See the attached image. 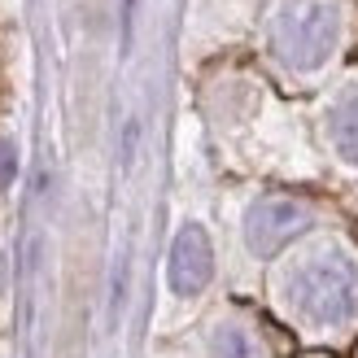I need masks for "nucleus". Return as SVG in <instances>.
I'll use <instances>...</instances> for the list:
<instances>
[{"instance_id": "obj_1", "label": "nucleus", "mask_w": 358, "mask_h": 358, "mask_svg": "<svg viewBox=\"0 0 358 358\" xmlns=\"http://www.w3.org/2000/svg\"><path fill=\"white\" fill-rule=\"evenodd\" d=\"M293 315L310 328H341L358 315V266L341 249H324L284 280Z\"/></svg>"}, {"instance_id": "obj_2", "label": "nucleus", "mask_w": 358, "mask_h": 358, "mask_svg": "<svg viewBox=\"0 0 358 358\" xmlns=\"http://www.w3.org/2000/svg\"><path fill=\"white\" fill-rule=\"evenodd\" d=\"M341 40V13L332 0H284L271 22V48L289 70H319Z\"/></svg>"}, {"instance_id": "obj_3", "label": "nucleus", "mask_w": 358, "mask_h": 358, "mask_svg": "<svg viewBox=\"0 0 358 358\" xmlns=\"http://www.w3.org/2000/svg\"><path fill=\"white\" fill-rule=\"evenodd\" d=\"M306 227H310V210L301 201H293V196H262L245 214V245L258 258H275Z\"/></svg>"}, {"instance_id": "obj_4", "label": "nucleus", "mask_w": 358, "mask_h": 358, "mask_svg": "<svg viewBox=\"0 0 358 358\" xmlns=\"http://www.w3.org/2000/svg\"><path fill=\"white\" fill-rule=\"evenodd\" d=\"M214 275V245L206 236L201 223H184L179 236L171 245V266H166V280L179 297H196L210 284Z\"/></svg>"}, {"instance_id": "obj_5", "label": "nucleus", "mask_w": 358, "mask_h": 358, "mask_svg": "<svg viewBox=\"0 0 358 358\" xmlns=\"http://www.w3.org/2000/svg\"><path fill=\"white\" fill-rule=\"evenodd\" d=\"M328 140L332 149L345 157V162L358 166V87H350V92L332 105L328 114Z\"/></svg>"}, {"instance_id": "obj_6", "label": "nucleus", "mask_w": 358, "mask_h": 358, "mask_svg": "<svg viewBox=\"0 0 358 358\" xmlns=\"http://www.w3.org/2000/svg\"><path fill=\"white\" fill-rule=\"evenodd\" d=\"M210 358H266V350L245 324H219L210 332Z\"/></svg>"}, {"instance_id": "obj_7", "label": "nucleus", "mask_w": 358, "mask_h": 358, "mask_svg": "<svg viewBox=\"0 0 358 358\" xmlns=\"http://www.w3.org/2000/svg\"><path fill=\"white\" fill-rule=\"evenodd\" d=\"M13 175H17V153H13L9 140H0V192L13 184Z\"/></svg>"}]
</instances>
